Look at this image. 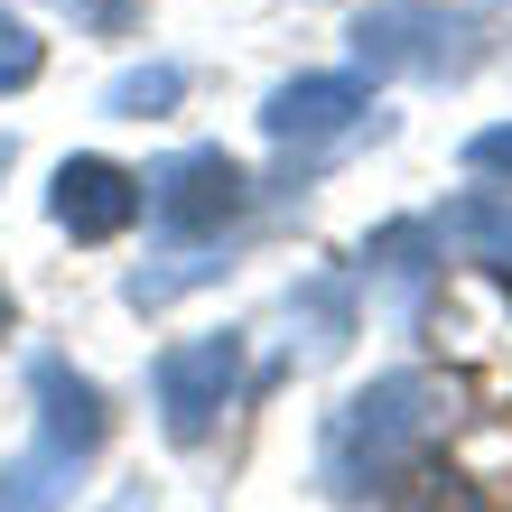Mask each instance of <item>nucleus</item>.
<instances>
[{"label": "nucleus", "instance_id": "obj_1", "mask_svg": "<svg viewBox=\"0 0 512 512\" xmlns=\"http://www.w3.org/2000/svg\"><path fill=\"white\" fill-rule=\"evenodd\" d=\"M447 410H457V391H447L438 373H382V382H364L354 401H336V410H326V438H317V485L336 494V503L382 494L391 475H410V466L438 447Z\"/></svg>", "mask_w": 512, "mask_h": 512}, {"label": "nucleus", "instance_id": "obj_2", "mask_svg": "<svg viewBox=\"0 0 512 512\" xmlns=\"http://www.w3.org/2000/svg\"><path fill=\"white\" fill-rule=\"evenodd\" d=\"M28 391H38V447L10 466V503L19 512H47L84 466H94V447H103L112 419H103V391L84 382L66 354H38V364H28Z\"/></svg>", "mask_w": 512, "mask_h": 512}, {"label": "nucleus", "instance_id": "obj_3", "mask_svg": "<svg viewBox=\"0 0 512 512\" xmlns=\"http://www.w3.org/2000/svg\"><path fill=\"white\" fill-rule=\"evenodd\" d=\"M354 66L364 75H419V84L475 75L485 66V19L438 10V0H373L354 19Z\"/></svg>", "mask_w": 512, "mask_h": 512}, {"label": "nucleus", "instance_id": "obj_4", "mask_svg": "<svg viewBox=\"0 0 512 512\" xmlns=\"http://www.w3.org/2000/svg\"><path fill=\"white\" fill-rule=\"evenodd\" d=\"M140 205H149L159 233L205 243V233H224L233 215H243V168H233L224 149H177V159H159L140 177Z\"/></svg>", "mask_w": 512, "mask_h": 512}, {"label": "nucleus", "instance_id": "obj_5", "mask_svg": "<svg viewBox=\"0 0 512 512\" xmlns=\"http://www.w3.org/2000/svg\"><path fill=\"white\" fill-rule=\"evenodd\" d=\"M233 382H243V336H196L159 354V429L177 447H205L215 419L233 410Z\"/></svg>", "mask_w": 512, "mask_h": 512}, {"label": "nucleus", "instance_id": "obj_6", "mask_svg": "<svg viewBox=\"0 0 512 512\" xmlns=\"http://www.w3.org/2000/svg\"><path fill=\"white\" fill-rule=\"evenodd\" d=\"M364 112H373V84L364 75H289L280 94L261 103V131L280 140V149H317V140H345Z\"/></svg>", "mask_w": 512, "mask_h": 512}, {"label": "nucleus", "instance_id": "obj_7", "mask_svg": "<svg viewBox=\"0 0 512 512\" xmlns=\"http://www.w3.org/2000/svg\"><path fill=\"white\" fill-rule=\"evenodd\" d=\"M47 205H56V224H66L75 243H112V233H131V215H140V177L112 168V159H66Z\"/></svg>", "mask_w": 512, "mask_h": 512}, {"label": "nucleus", "instance_id": "obj_8", "mask_svg": "<svg viewBox=\"0 0 512 512\" xmlns=\"http://www.w3.org/2000/svg\"><path fill=\"white\" fill-rule=\"evenodd\" d=\"M438 243H466L494 280H512V205H503V196H457V205L438 215Z\"/></svg>", "mask_w": 512, "mask_h": 512}, {"label": "nucleus", "instance_id": "obj_9", "mask_svg": "<svg viewBox=\"0 0 512 512\" xmlns=\"http://www.w3.org/2000/svg\"><path fill=\"white\" fill-rule=\"evenodd\" d=\"M429 252H438V224H382L364 243V270H382L391 289H419L429 280Z\"/></svg>", "mask_w": 512, "mask_h": 512}, {"label": "nucleus", "instance_id": "obj_10", "mask_svg": "<svg viewBox=\"0 0 512 512\" xmlns=\"http://www.w3.org/2000/svg\"><path fill=\"white\" fill-rule=\"evenodd\" d=\"M289 317L308 326L317 354H336V345L354 336V289H345V280H298V289H289Z\"/></svg>", "mask_w": 512, "mask_h": 512}, {"label": "nucleus", "instance_id": "obj_11", "mask_svg": "<svg viewBox=\"0 0 512 512\" xmlns=\"http://www.w3.org/2000/svg\"><path fill=\"white\" fill-rule=\"evenodd\" d=\"M205 280H224V252H168L159 270H131V308H168V298H187V289H205Z\"/></svg>", "mask_w": 512, "mask_h": 512}, {"label": "nucleus", "instance_id": "obj_12", "mask_svg": "<svg viewBox=\"0 0 512 512\" xmlns=\"http://www.w3.org/2000/svg\"><path fill=\"white\" fill-rule=\"evenodd\" d=\"M177 94H187L177 66H131V75L103 84V112H122V122H159V112H177Z\"/></svg>", "mask_w": 512, "mask_h": 512}, {"label": "nucleus", "instance_id": "obj_13", "mask_svg": "<svg viewBox=\"0 0 512 512\" xmlns=\"http://www.w3.org/2000/svg\"><path fill=\"white\" fill-rule=\"evenodd\" d=\"M38 66H47V47H38V28L0 10V94H19V84H38Z\"/></svg>", "mask_w": 512, "mask_h": 512}, {"label": "nucleus", "instance_id": "obj_14", "mask_svg": "<svg viewBox=\"0 0 512 512\" xmlns=\"http://www.w3.org/2000/svg\"><path fill=\"white\" fill-rule=\"evenodd\" d=\"M401 512H485V494H475L466 475H438V466H429V475H419V494H410Z\"/></svg>", "mask_w": 512, "mask_h": 512}, {"label": "nucleus", "instance_id": "obj_15", "mask_svg": "<svg viewBox=\"0 0 512 512\" xmlns=\"http://www.w3.org/2000/svg\"><path fill=\"white\" fill-rule=\"evenodd\" d=\"M466 168H475V177H512V122L475 131V140H466Z\"/></svg>", "mask_w": 512, "mask_h": 512}, {"label": "nucleus", "instance_id": "obj_16", "mask_svg": "<svg viewBox=\"0 0 512 512\" xmlns=\"http://www.w3.org/2000/svg\"><path fill=\"white\" fill-rule=\"evenodd\" d=\"M75 19H94V28H112V38H122V28H140V0H66Z\"/></svg>", "mask_w": 512, "mask_h": 512}, {"label": "nucleus", "instance_id": "obj_17", "mask_svg": "<svg viewBox=\"0 0 512 512\" xmlns=\"http://www.w3.org/2000/svg\"><path fill=\"white\" fill-rule=\"evenodd\" d=\"M103 512H149V485H131V494H112Z\"/></svg>", "mask_w": 512, "mask_h": 512}, {"label": "nucleus", "instance_id": "obj_18", "mask_svg": "<svg viewBox=\"0 0 512 512\" xmlns=\"http://www.w3.org/2000/svg\"><path fill=\"white\" fill-rule=\"evenodd\" d=\"M0 336H10V289H0Z\"/></svg>", "mask_w": 512, "mask_h": 512}, {"label": "nucleus", "instance_id": "obj_19", "mask_svg": "<svg viewBox=\"0 0 512 512\" xmlns=\"http://www.w3.org/2000/svg\"><path fill=\"white\" fill-rule=\"evenodd\" d=\"M0 177H10V131H0Z\"/></svg>", "mask_w": 512, "mask_h": 512}]
</instances>
